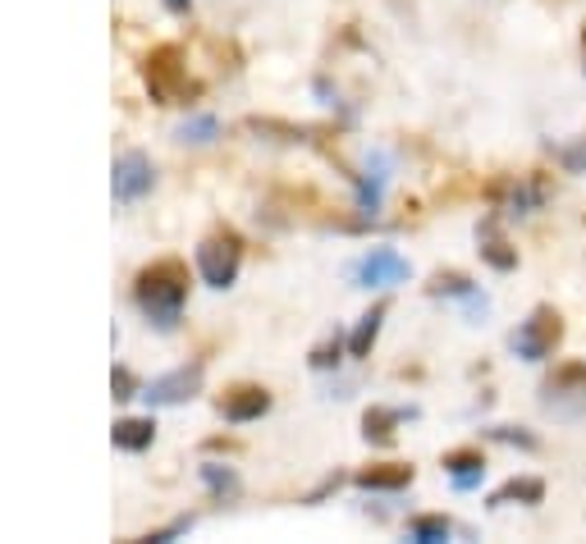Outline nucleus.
<instances>
[{
  "label": "nucleus",
  "mask_w": 586,
  "mask_h": 544,
  "mask_svg": "<svg viewBox=\"0 0 586 544\" xmlns=\"http://www.w3.org/2000/svg\"><path fill=\"white\" fill-rule=\"evenodd\" d=\"M170 5H175V10H179V5H184V0H170Z\"/></svg>",
  "instance_id": "obj_20"
},
{
  "label": "nucleus",
  "mask_w": 586,
  "mask_h": 544,
  "mask_svg": "<svg viewBox=\"0 0 586 544\" xmlns=\"http://www.w3.org/2000/svg\"><path fill=\"white\" fill-rule=\"evenodd\" d=\"M147 188H151L147 161H142V156H124V161L115 165V198H120V202H134V198H142Z\"/></svg>",
  "instance_id": "obj_8"
},
{
  "label": "nucleus",
  "mask_w": 586,
  "mask_h": 544,
  "mask_svg": "<svg viewBox=\"0 0 586 544\" xmlns=\"http://www.w3.org/2000/svg\"><path fill=\"white\" fill-rule=\"evenodd\" d=\"M540 407L559 421H582L586 417V362H563L554 376L540 384Z\"/></svg>",
  "instance_id": "obj_1"
},
{
  "label": "nucleus",
  "mask_w": 586,
  "mask_h": 544,
  "mask_svg": "<svg viewBox=\"0 0 586 544\" xmlns=\"http://www.w3.org/2000/svg\"><path fill=\"white\" fill-rule=\"evenodd\" d=\"M238 261H244V248H238V238L234 233H215L202 243L198 252V270L211 289H229L234 284V275H238Z\"/></svg>",
  "instance_id": "obj_4"
},
{
  "label": "nucleus",
  "mask_w": 586,
  "mask_h": 544,
  "mask_svg": "<svg viewBox=\"0 0 586 544\" xmlns=\"http://www.w3.org/2000/svg\"><path fill=\"white\" fill-rule=\"evenodd\" d=\"M403 417H412V412H366V434H372V440H389V426H399Z\"/></svg>",
  "instance_id": "obj_17"
},
{
  "label": "nucleus",
  "mask_w": 586,
  "mask_h": 544,
  "mask_svg": "<svg viewBox=\"0 0 586 544\" xmlns=\"http://www.w3.org/2000/svg\"><path fill=\"white\" fill-rule=\"evenodd\" d=\"M381 316H385V307H376V312H366L362 316V325H358V334H353V357H362L366 347H372V339H376V330H381Z\"/></svg>",
  "instance_id": "obj_16"
},
{
  "label": "nucleus",
  "mask_w": 586,
  "mask_h": 544,
  "mask_svg": "<svg viewBox=\"0 0 586 544\" xmlns=\"http://www.w3.org/2000/svg\"><path fill=\"white\" fill-rule=\"evenodd\" d=\"M445 471H449L453 490H476L486 481V458L476 448H459V453H449L445 458Z\"/></svg>",
  "instance_id": "obj_6"
},
{
  "label": "nucleus",
  "mask_w": 586,
  "mask_h": 544,
  "mask_svg": "<svg viewBox=\"0 0 586 544\" xmlns=\"http://www.w3.org/2000/svg\"><path fill=\"white\" fill-rule=\"evenodd\" d=\"M266 407H271L266 389H234V394L225 398V417L229 421H257Z\"/></svg>",
  "instance_id": "obj_10"
},
{
  "label": "nucleus",
  "mask_w": 586,
  "mask_h": 544,
  "mask_svg": "<svg viewBox=\"0 0 586 544\" xmlns=\"http://www.w3.org/2000/svg\"><path fill=\"white\" fill-rule=\"evenodd\" d=\"M207 481H211V490L234 494V476H229V471H221V467H207Z\"/></svg>",
  "instance_id": "obj_19"
},
{
  "label": "nucleus",
  "mask_w": 586,
  "mask_h": 544,
  "mask_svg": "<svg viewBox=\"0 0 586 544\" xmlns=\"http://www.w3.org/2000/svg\"><path fill=\"white\" fill-rule=\"evenodd\" d=\"M554 156H559V165L569 174H586V138H577L573 147H559Z\"/></svg>",
  "instance_id": "obj_18"
},
{
  "label": "nucleus",
  "mask_w": 586,
  "mask_h": 544,
  "mask_svg": "<svg viewBox=\"0 0 586 544\" xmlns=\"http://www.w3.org/2000/svg\"><path fill=\"white\" fill-rule=\"evenodd\" d=\"M546 198H550V188L540 184L536 174H523L518 184H509V192H504V211H509V215H532V211L546 206Z\"/></svg>",
  "instance_id": "obj_7"
},
{
  "label": "nucleus",
  "mask_w": 586,
  "mask_h": 544,
  "mask_svg": "<svg viewBox=\"0 0 586 544\" xmlns=\"http://www.w3.org/2000/svg\"><path fill=\"white\" fill-rule=\"evenodd\" d=\"M408 535H412V540H422V544H440V540L453 535V527H449L445 517H417V521L408 527Z\"/></svg>",
  "instance_id": "obj_12"
},
{
  "label": "nucleus",
  "mask_w": 586,
  "mask_h": 544,
  "mask_svg": "<svg viewBox=\"0 0 586 544\" xmlns=\"http://www.w3.org/2000/svg\"><path fill=\"white\" fill-rule=\"evenodd\" d=\"M353 279L362 289H389V284H403L408 279V261L395 252V248H372L362 261H358V270Z\"/></svg>",
  "instance_id": "obj_5"
},
{
  "label": "nucleus",
  "mask_w": 586,
  "mask_h": 544,
  "mask_svg": "<svg viewBox=\"0 0 586 544\" xmlns=\"http://www.w3.org/2000/svg\"><path fill=\"white\" fill-rule=\"evenodd\" d=\"M490 440H499V444H518L523 453H536L540 448V440L532 430H523V426H490Z\"/></svg>",
  "instance_id": "obj_14"
},
{
  "label": "nucleus",
  "mask_w": 586,
  "mask_h": 544,
  "mask_svg": "<svg viewBox=\"0 0 586 544\" xmlns=\"http://www.w3.org/2000/svg\"><path fill=\"white\" fill-rule=\"evenodd\" d=\"M482 256L490 261V266L495 270H513L518 266V252L504 243V238H499V233H486V243H482Z\"/></svg>",
  "instance_id": "obj_13"
},
{
  "label": "nucleus",
  "mask_w": 586,
  "mask_h": 544,
  "mask_svg": "<svg viewBox=\"0 0 586 544\" xmlns=\"http://www.w3.org/2000/svg\"><path fill=\"white\" fill-rule=\"evenodd\" d=\"M408 481H412V467H376L358 476L362 490H403Z\"/></svg>",
  "instance_id": "obj_11"
},
{
  "label": "nucleus",
  "mask_w": 586,
  "mask_h": 544,
  "mask_svg": "<svg viewBox=\"0 0 586 544\" xmlns=\"http://www.w3.org/2000/svg\"><path fill=\"white\" fill-rule=\"evenodd\" d=\"M540 498H546V481L540 476H513V481H504L490 494V504L504 508V504H540Z\"/></svg>",
  "instance_id": "obj_9"
},
{
  "label": "nucleus",
  "mask_w": 586,
  "mask_h": 544,
  "mask_svg": "<svg viewBox=\"0 0 586 544\" xmlns=\"http://www.w3.org/2000/svg\"><path fill=\"white\" fill-rule=\"evenodd\" d=\"M559 339H563L559 312H554V307H536V312L509 334V347H513V353L523 357V362H550L554 347H559Z\"/></svg>",
  "instance_id": "obj_2"
},
{
  "label": "nucleus",
  "mask_w": 586,
  "mask_h": 544,
  "mask_svg": "<svg viewBox=\"0 0 586 544\" xmlns=\"http://www.w3.org/2000/svg\"><path fill=\"white\" fill-rule=\"evenodd\" d=\"M184 279H179V270L175 266H165V270H151V275H142V289H138V298H142V307L151 312V320L157 325H175L179 320V307H184Z\"/></svg>",
  "instance_id": "obj_3"
},
{
  "label": "nucleus",
  "mask_w": 586,
  "mask_h": 544,
  "mask_svg": "<svg viewBox=\"0 0 586 544\" xmlns=\"http://www.w3.org/2000/svg\"><path fill=\"white\" fill-rule=\"evenodd\" d=\"M115 444H120V448H142V444H151V421H124V426H115Z\"/></svg>",
  "instance_id": "obj_15"
}]
</instances>
